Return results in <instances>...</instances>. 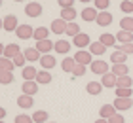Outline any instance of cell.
Listing matches in <instances>:
<instances>
[{
  "mask_svg": "<svg viewBox=\"0 0 133 123\" xmlns=\"http://www.w3.org/2000/svg\"><path fill=\"white\" fill-rule=\"evenodd\" d=\"M74 59H76V63L88 66V64L93 63V53L89 51V49H78V51L74 53Z\"/></svg>",
  "mask_w": 133,
  "mask_h": 123,
  "instance_id": "cell-1",
  "label": "cell"
},
{
  "mask_svg": "<svg viewBox=\"0 0 133 123\" xmlns=\"http://www.w3.org/2000/svg\"><path fill=\"white\" fill-rule=\"evenodd\" d=\"M89 70H91L93 74H97V76H103V74L110 72V68H108V63H105L103 59H95L91 64H89Z\"/></svg>",
  "mask_w": 133,
  "mask_h": 123,
  "instance_id": "cell-2",
  "label": "cell"
},
{
  "mask_svg": "<svg viewBox=\"0 0 133 123\" xmlns=\"http://www.w3.org/2000/svg\"><path fill=\"white\" fill-rule=\"evenodd\" d=\"M42 11H44V8H42L40 2H27V6H25V13H27V17H32V19L40 17Z\"/></svg>",
  "mask_w": 133,
  "mask_h": 123,
  "instance_id": "cell-3",
  "label": "cell"
},
{
  "mask_svg": "<svg viewBox=\"0 0 133 123\" xmlns=\"http://www.w3.org/2000/svg\"><path fill=\"white\" fill-rule=\"evenodd\" d=\"M66 27H69V23H66L63 17H57V19L51 21L50 30H51L53 34H66Z\"/></svg>",
  "mask_w": 133,
  "mask_h": 123,
  "instance_id": "cell-4",
  "label": "cell"
},
{
  "mask_svg": "<svg viewBox=\"0 0 133 123\" xmlns=\"http://www.w3.org/2000/svg\"><path fill=\"white\" fill-rule=\"evenodd\" d=\"M17 27H19V21H17V17L15 15H6L4 17V21H2V28L6 30V32H15Z\"/></svg>",
  "mask_w": 133,
  "mask_h": 123,
  "instance_id": "cell-5",
  "label": "cell"
},
{
  "mask_svg": "<svg viewBox=\"0 0 133 123\" xmlns=\"http://www.w3.org/2000/svg\"><path fill=\"white\" fill-rule=\"evenodd\" d=\"M17 38L19 40H29V38H34V28L31 27V25H19L15 30Z\"/></svg>",
  "mask_w": 133,
  "mask_h": 123,
  "instance_id": "cell-6",
  "label": "cell"
},
{
  "mask_svg": "<svg viewBox=\"0 0 133 123\" xmlns=\"http://www.w3.org/2000/svg\"><path fill=\"white\" fill-rule=\"evenodd\" d=\"M101 83H103V87H107V89H114L118 85V76L112 74V72H107V74H103Z\"/></svg>",
  "mask_w": 133,
  "mask_h": 123,
  "instance_id": "cell-7",
  "label": "cell"
},
{
  "mask_svg": "<svg viewBox=\"0 0 133 123\" xmlns=\"http://www.w3.org/2000/svg\"><path fill=\"white\" fill-rule=\"evenodd\" d=\"M72 44H74V47H80V49H84V47H89V46H91L89 34H86V32H80L78 36H74V38H72Z\"/></svg>",
  "mask_w": 133,
  "mask_h": 123,
  "instance_id": "cell-8",
  "label": "cell"
},
{
  "mask_svg": "<svg viewBox=\"0 0 133 123\" xmlns=\"http://www.w3.org/2000/svg\"><path fill=\"white\" fill-rule=\"evenodd\" d=\"M38 82L36 79H29V82H23V85H21V91L25 95H36L38 93Z\"/></svg>",
  "mask_w": 133,
  "mask_h": 123,
  "instance_id": "cell-9",
  "label": "cell"
},
{
  "mask_svg": "<svg viewBox=\"0 0 133 123\" xmlns=\"http://www.w3.org/2000/svg\"><path fill=\"white\" fill-rule=\"evenodd\" d=\"M82 19L84 21H86V23H91V21H97V15H99V10L97 8H88V6H86V8H84L82 10Z\"/></svg>",
  "mask_w": 133,
  "mask_h": 123,
  "instance_id": "cell-10",
  "label": "cell"
},
{
  "mask_svg": "<svg viewBox=\"0 0 133 123\" xmlns=\"http://www.w3.org/2000/svg\"><path fill=\"white\" fill-rule=\"evenodd\" d=\"M112 21H114V17H112V13L110 11H99V15H97V23L99 27H110L112 25Z\"/></svg>",
  "mask_w": 133,
  "mask_h": 123,
  "instance_id": "cell-11",
  "label": "cell"
},
{
  "mask_svg": "<svg viewBox=\"0 0 133 123\" xmlns=\"http://www.w3.org/2000/svg\"><path fill=\"white\" fill-rule=\"evenodd\" d=\"M34 47L38 49V51H40L42 55H48V53L51 51V49H55V44H53L51 40H38Z\"/></svg>",
  "mask_w": 133,
  "mask_h": 123,
  "instance_id": "cell-12",
  "label": "cell"
},
{
  "mask_svg": "<svg viewBox=\"0 0 133 123\" xmlns=\"http://www.w3.org/2000/svg\"><path fill=\"white\" fill-rule=\"evenodd\" d=\"M114 114H118V110L114 104H103L99 108V118H105V119H110Z\"/></svg>",
  "mask_w": 133,
  "mask_h": 123,
  "instance_id": "cell-13",
  "label": "cell"
},
{
  "mask_svg": "<svg viewBox=\"0 0 133 123\" xmlns=\"http://www.w3.org/2000/svg\"><path fill=\"white\" fill-rule=\"evenodd\" d=\"M112 104L116 106V110H129V108H133V97H129V98H120V97H116Z\"/></svg>",
  "mask_w": 133,
  "mask_h": 123,
  "instance_id": "cell-14",
  "label": "cell"
},
{
  "mask_svg": "<svg viewBox=\"0 0 133 123\" xmlns=\"http://www.w3.org/2000/svg\"><path fill=\"white\" fill-rule=\"evenodd\" d=\"M19 53H21V47L17 44H8L2 49V57H8V59H14L15 55H19Z\"/></svg>",
  "mask_w": 133,
  "mask_h": 123,
  "instance_id": "cell-15",
  "label": "cell"
},
{
  "mask_svg": "<svg viewBox=\"0 0 133 123\" xmlns=\"http://www.w3.org/2000/svg\"><path fill=\"white\" fill-rule=\"evenodd\" d=\"M23 53H25V57H27L29 63H40V59H42V53L36 47H27Z\"/></svg>",
  "mask_w": 133,
  "mask_h": 123,
  "instance_id": "cell-16",
  "label": "cell"
},
{
  "mask_svg": "<svg viewBox=\"0 0 133 123\" xmlns=\"http://www.w3.org/2000/svg\"><path fill=\"white\" fill-rule=\"evenodd\" d=\"M17 106H19V108H25V110L32 108V106H34L32 95H25V93H23L21 97H17Z\"/></svg>",
  "mask_w": 133,
  "mask_h": 123,
  "instance_id": "cell-17",
  "label": "cell"
},
{
  "mask_svg": "<svg viewBox=\"0 0 133 123\" xmlns=\"http://www.w3.org/2000/svg\"><path fill=\"white\" fill-rule=\"evenodd\" d=\"M40 64H42V68H44V70H51L53 66L57 64V59L53 57V55H50V53H48V55H42Z\"/></svg>",
  "mask_w": 133,
  "mask_h": 123,
  "instance_id": "cell-18",
  "label": "cell"
},
{
  "mask_svg": "<svg viewBox=\"0 0 133 123\" xmlns=\"http://www.w3.org/2000/svg\"><path fill=\"white\" fill-rule=\"evenodd\" d=\"M76 59L74 57H65L63 61H61V70L63 72H69V74H72V70L76 68Z\"/></svg>",
  "mask_w": 133,
  "mask_h": 123,
  "instance_id": "cell-19",
  "label": "cell"
},
{
  "mask_svg": "<svg viewBox=\"0 0 133 123\" xmlns=\"http://www.w3.org/2000/svg\"><path fill=\"white\" fill-rule=\"evenodd\" d=\"M99 42H103V44H105L107 47H114L118 40H116V36L110 34V32H103V34L99 36Z\"/></svg>",
  "mask_w": 133,
  "mask_h": 123,
  "instance_id": "cell-20",
  "label": "cell"
},
{
  "mask_svg": "<svg viewBox=\"0 0 133 123\" xmlns=\"http://www.w3.org/2000/svg\"><path fill=\"white\" fill-rule=\"evenodd\" d=\"M51 79H53V76L50 74V70H44V68H42V70L38 72V76H36V82H38L40 85H48V83H51Z\"/></svg>",
  "mask_w": 133,
  "mask_h": 123,
  "instance_id": "cell-21",
  "label": "cell"
},
{
  "mask_svg": "<svg viewBox=\"0 0 133 123\" xmlns=\"http://www.w3.org/2000/svg\"><path fill=\"white\" fill-rule=\"evenodd\" d=\"M112 74H116V76H128L129 74V66L125 64V63H120V64H112V68H110Z\"/></svg>",
  "mask_w": 133,
  "mask_h": 123,
  "instance_id": "cell-22",
  "label": "cell"
},
{
  "mask_svg": "<svg viewBox=\"0 0 133 123\" xmlns=\"http://www.w3.org/2000/svg\"><path fill=\"white\" fill-rule=\"evenodd\" d=\"M76 15L78 13H76L74 8H61V15H59V17H63L66 23H72V21L76 19Z\"/></svg>",
  "mask_w": 133,
  "mask_h": 123,
  "instance_id": "cell-23",
  "label": "cell"
},
{
  "mask_svg": "<svg viewBox=\"0 0 133 123\" xmlns=\"http://www.w3.org/2000/svg\"><path fill=\"white\" fill-rule=\"evenodd\" d=\"M86 91H88V93L89 95H101L103 93V83L101 82H89L88 85H86Z\"/></svg>",
  "mask_w": 133,
  "mask_h": 123,
  "instance_id": "cell-24",
  "label": "cell"
},
{
  "mask_svg": "<svg viewBox=\"0 0 133 123\" xmlns=\"http://www.w3.org/2000/svg\"><path fill=\"white\" fill-rule=\"evenodd\" d=\"M21 76L25 78V82H29V79H36V76H38V70L34 68V66H25V68L21 70Z\"/></svg>",
  "mask_w": 133,
  "mask_h": 123,
  "instance_id": "cell-25",
  "label": "cell"
},
{
  "mask_svg": "<svg viewBox=\"0 0 133 123\" xmlns=\"http://www.w3.org/2000/svg\"><path fill=\"white\" fill-rule=\"evenodd\" d=\"M125 61H128V53L120 51V49H116V51L110 55V63L112 64H120V63H125Z\"/></svg>",
  "mask_w": 133,
  "mask_h": 123,
  "instance_id": "cell-26",
  "label": "cell"
},
{
  "mask_svg": "<svg viewBox=\"0 0 133 123\" xmlns=\"http://www.w3.org/2000/svg\"><path fill=\"white\" fill-rule=\"evenodd\" d=\"M88 49H89V51H91L93 55H103V53L107 51V46L103 44V42L97 40V42H91V46H89Z\"/></svg>",
  "mask_w": 133,
  "mask_h": 123,
  "instance_id": "cell-27",
  "label": "cell"
},
{
  "mask_svg": "<svg viewBox=\"0 0 133 123\" xmlns=\"http://www.w3.org/2000/svg\"><path fill=\"white\" fill-rule=\"evenodd\" d=\"M116 40L120 44H129V42H133V32H129V30H120L116 34Z\"/></svg>",
  "mask_w": 133,
  "mask_h": 123,
  "instance_id": "cell-28",
  "label": "cell"
},
{
  "mask_svg": "<svg viewBox=\"0 0 133 123\" xmlns=\"http://www.w3.org/2000/svg\"><path fill=\"white\" fill-rule=\"evenodd\" d=\"M15 68V63L14 59H8V57H0V70H8V72H14Z\"/></svg>",
  "mask_w": 133,
  "mask_h": 123,
  "instance_id": "cell-29",
  "label": "cell"
},
{
  "mask_svg": "<svg viewBox=\"0 0 133 123\" xmlns=\"http://www.w3.org/2000/svg\"><path fill=\"white\" fill-rule=\"evenodd\" d=\"M55 51L61 53V55H66V53L70 51V44L66 40H57L55 42Z\"/></svg>",
  "mask_w": 133,
  "mask_h": 123,
  "instance_id": "cell-30",
  "label": "cell"
},
{
  "mask_svg": "<svg viewBox=\"0 0 133 123\" xmlns=\"http://www.w3.org/2000/svg\"><path fill=\"white\" fill-rule=\"evenodd\" d=\"M48 112L46 110H36V112L32 114V119H34V123H48Z\"/></svg>",
  "mask_w": 133,
  "mask_h": 123,
  "instance_id": "cell-31",
  "label": "cell"
},
{
  "mask_svg": "<svg viewBox=\"0 0 133 123\" xmlns=\"http://www.w3.org/2000/svg\"><path fill=\"white\" fill-rule=\"evenodd\" d=\"M14 72H8V70H0V83L2 85H8V83H14Z\"/></svg>",
  "mask_w": 133,
  "mask_h": 123,
  "instance_id": "cell-32",
  "label": "cell"
},
{
  "mask_svg": "<svg viewBox=\"0 0 133 123\" xmlns=\"http://www.w3.org/2000/svg\"><path fill=\"white\" fill-rule=\"evenodd\" d=\"M51 30H48L46 27H38V28H34V40L38 42V40H48V34H50Z\"/></svg>",
  "mask_w": 133,
  "mask_h": 123,
  "instance_id": "cell-33",
  "label": "cell"
},
{
  "mask_svg": "<svg viewBox=\"0 0 133 123\" xmlns=\"http://www.w3.org/2000/svg\"><path fill=\"white\" fill-rule=\"evenodd\" d=\"M80 34V25H78L76 21H72V23H69V27H66V36H78Z\"/></svg>",
  "mask_w": 133,
  "mask_h": 123,
  "instance_id": "cell-34",
  "label": "cell"
},
{
  "mask_svg": "<svg viewBox=\"0 0 133 123\" xmlns=\"http://www.w3.org/2000/svg\"><path fill=\"white\" fill-rule=\"evenodd\" d=\"M116 97L129 98V97H133V89L131 87H116Z\"/></svg>",
  "mask_w": 133,
  "mask_h": 123,
  "instance_id": "cell-35",
  "label": "cell"
},
{
  "mask_svg": "<svg viewBox=\"0 0 133 123\" xmlns=\"http://www.w3.org/2000/svg\"><path fill=\"white\" fill-rule=\"evenodd\" d=\"M120 27H122V30L133 32V17H122L120 19Z\"/></svg>",
  "mask_w": 133,
  "mask_h": 123,
  "instance_id": "cell-36",
  "label": "cell"
},
{
  "mask_svg": "<svg viewBox=\"0 0 133 123\" xmlns=\"http://www.w3.org/2000/svg\"><path fill=\"white\" fill-rule=\"evenodd\" d=\"M131 85H133V78H129V74L118 78V85L116 87H131Z\"/></svg>",
  "mask_w": 133,
  "mask_h": 123,
  "instance_id": "cell-37",
  "label": "cell"
},
{
  "mask_svg": "<svg viewBox=\"0 0 133 123\" xmlns=\"http://www.w3.org/2000/svg\"><path fill=\"white\" fill-rule=\"evenodd\" d=\"M14 63H15V66H19V68H25L27 66V57H25V53H19V55H15L14 57Z\"/></svg>",
  "mask_w": 133,
  "mask_h": 123,
  "instance_id": "cell-38",
  "label": "cell"
},
{
  "mask_svg": "<svg viewBox=\"0 0 133 123\" xmlns=\"http://www.w3.org/2000/svg\"><path fill=\"white\" fill-rule=\"evenodd\" d=\"M93 8H97L99 11H107L108 6H110V0H93Z\"/></svg>",
  "mask_w": 133,
  "mask_h": 123,
  "instance_id": "cell-39",
  "label": "cell"
},
{
  "mask_svg": "<svg viewBox=\"0 0 133 123\" xmlns=\"http://www.w3.org/2000/svg\"><path fill=\"white\" fill-rule=\"evenodd\" d=\"M84 74H86V64H80V63H78V64H76V68L72 70V79H76V78H82Z\"/></svg>",
  "mask_w": 133,
  "mask_h": 123,
  "instance_id": "cell-40",
  "label": "cell"
},
{
  "mask_svg": "<svg viewBox=\"0 0 133 123\" xmlns=\"http://www.w3.org/2000/svg\"><path fill=\"white\" fill-rule=\"evenodd\" d=\"M14 123H34L32 115H27V114H19L14 118Z\"/></svg>",
  "mask_w": 133,
  "mask_h": 123,
  "instance_id": "cell-41",
  "label": "cell"
},
{
  "mask_svg": "<svg viewBox=\"0 0 133 123\" xmlns=\"http://www.w3.org/2000/svg\"><path fill=\"white\" fill-rule=\"evenodd\" d=\"M120 10H122L124 13H133V2L131 0H124V2L120 4Z\"/></svg>",
  "mask_w": 133,
  "mask_h": 123,
  "instance_id": "cell-42",
  "label": "cell"
},
{
  "mask_svg": "<svg viewBox=\"0 0 133 123\" xmlns=\"http://www.w3.org/2000/svg\"><path fill=\"white\" fill-rule=\"evenodd\" d=\"M118 49H120V51H124V53H128V55H131L133 53V42H129V44H122Z\"/></svg>",
  "mask_w": 133,
  "mask_h": 123,
  "instance_id": "cell-43",
  "label": "cell"
},
{
  "mask_svg": "<svg viewBox=\"0 0 133 123\" xmlns=\"http://www.w3.org/2000/svg\"><path fill=\"white\" fill-rule=\"evenodd\" d=\"M108 123H125V118L122 114H114L110 119H108Z\"/></svg>",
  "mask_w": 133,
  "mask_h": 123,
  "instance_id": "cell-44",
  "label": "cell"
},
{
  "mask_svg": "<svg viewBox=\"0 0 133 123\" xmlns=\"http://www.w3.org/2000/svg\"><path fill=\"white\" fill-rule=\"evenodd\" d=\"M61 8H74V0H57Z\"/></svg>",
  "mask_w": 133,
  "mask_h": 123,
  "instance_id": "cell-45",
  "label": "cell"
},
{
  "mask_svg": "<svg viewBox=\"0 0 133 123\" xmlns=\"http://www.w3.org/2000/svg\"><path fill=\"white\" fill-rule=\"evenodd\" d=\"M0 118H2V119L6 118V110H4V108H0Z\"/></svg>",
  "mask_w": 133,
  "mask_h": 123,
  "instance_id": "cell-46",
  "label": "cell"
},
{
  "mask_svg": "<svg viewBox=\"0 0 133 123\" xmlns=\"http://www.w3.org/2000/svg\"><path fill=\"white\" fill-rule=\"evenodd\" d=\"M95 123H108V119H105V118H99V119L95 121Z\"/></svg>",
  "mask_w": 133,
  "mask_h": 123,
  "instance_id": "cell-47",
  "label": "cell"
},
{
  "mask_svg": "<svg viewBox=\"0 0 133 123\" xmlns=\"http://www.w3.org/2000/svg\"><path fill=\"white\" fill-rule=\"evenodd\" d=\"M78 2H84V4H88V2H93V0H78Z\"/></svg>",
  "mask_w": 133,
  "mask_h": 123,
  "instance_id": "cell-48",
  "label": "cell"
},
{
  "mask_svg": "<svg viewBox=\"0 0 133 123\" xmlns=\"http://www.w3.org/2000/svg\"><path fill=\"white\" fill-rule=\"evenodd\" d=\"M14 2H27V0H14Z\"/></svg>",
  "mask_w": 133,
  "mask_h": 123,
  "instance_id": "cell-49",
  "label": "cell"
},
{
  "mask_svg": "<svg viewBox=\"0 0 133 123\" xmlns=\"http://www.w3.org/2000/svg\"><path fill=\"white\" fill-rule=\"evenodd\" d=\"M131 2H133V0H131Z\"/></svg>",
  "mask_w": 133,
  "mask_h": 123,
  "instance_id": "cell-50",
  "label": "cell"
},
{
  "mask_svg": "<svg viewBox=\"0 0 133 123\" xmlns=\"http://www.w3.org/2000/svg\"><path fill=\"white\" fill-rule=\"evenodd\" d=\"M2 123H4V121H2Z\"/></svg>",
  "mask_w": 133,
  "mask_h": 123,
  "instance_id": "cell-51",
  "label": "cell"
}]
</instances>
